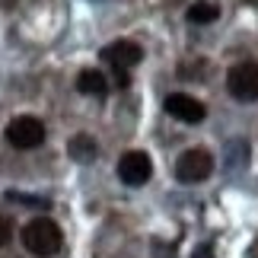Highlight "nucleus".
<instances>
[{
  "label": "nucleus",
  "instance_id": "nucleus-13",
  "mask_svg": "<svg viewBox=\"0 0 258 258\" xmlns=\"http://www.w3.org/2000/svg\"><path fill=\"white\" fill-rule=\"evenodd\" d=\"M195 258H211V245H201V249H198V255Z\"/></svg>",
  "mask_w": 258,
  "mask_h": 258
},
{
  "label": "nucleus",
  "instance_id": "nucleus-2",
  "mask_svg": "<svg viewBox=\"0 0 258 258\" xmlns=\"http://www.w3.org/2000/svg\"><path fill=\"white\" fill-rule=\"evenodd\" d=\"M226 89L239 102H255L258 99V64L255 61H239L226 74Z\"/></svg>",
  "mask_w": 258,
  "mask_h": 258
},
{
  "label": "nucleus",
  "instance_id": "nucleus-4",
  "mask_svg": "<svg viewBox=\"0 0 258 258\" xmlns=\"http://www.w3.org/2000/svg\"><path fill=\"white\" fill-rule=\"evenodd\" d=\"M211 172H214V156L207 150H201V147L185 150L182 156H178V163H175V175H178V182H185V185L204 182Z\"/></svg>",
  "mask_w": 258,
  "mask_h": 258
},
{
  "label": "nucleus",
  "instance_id": "nucleus-11",
  "mask_svg": "<svg viewBox=\"0 0 258 258\" xmlns=\"http://www.w3.org/2000/svg\"><path fill=\"white\" fill-rule=\"evenodd\" d=\"M10 239H13V220L0 214V245H10Z\"/></svg>",
  "mask_w": 258,
  "mask_h": 258
},
{
  "label": "nucleus",
  "instance_id": "nucleus-12",
  "mask_svg": "<svg viewBox=\"0 0 258 258\" xmlns=\"http://www.w3.org/2000/svg\"><path fill=\"white\" fill-rule=\"evenodd\" d=\"M115 86H118V89H127V86H131V77H127V71H115Z\"/></svg>",
  "mask_w": 258,
  "mask_h": 258
},
{
  "label": "nucleus",
  "instance_id": "nucleus-3",
  "mask_svg": "<svg viewBox=\"0 0 258 258\" xmlns=\"http://www.w3.org/2000/svg\"><path fill=\"white\" fill-rule=\"evenodd\" d=\"M7 141L16 150H35L45 144V124L32 115H19L7 124Z\"/></svg>",
  "mask_w": 258,
  "mask_h": 258
},
{
  "label": "nucleus",
  "instance_id": "nucleus-5",
  "mask_svg": "<svg viewBox=\"0 0 258 258\" xmlns=\"http://www.w3.org/2000/svg\"><path fill=\"white\" fill-rule=\"evenodd\" d=\"M118 175H121L124 185L141 188V185L150 182V175H153V160L144 150H131V153H124L121 160H118Z\"/></svg>",
  "mask_w": 258,
  "mask_h": 258
},
{
  "label": "nucleus",
  "instance_id": "nucleus-10",
  "mask_svg": "<svg viewBox=\"0 0 258 258\" xmlns=\"http://www.w3.org/2000/svg\"><path fill=\"white\" fill-rule=\"evenodd\" d=\"M217 16H220V7L211 4V0H198V4H191L188 13H185V19L195 23V26H207V23H214Z\"/></svg>",
  "mask_w": 258,
  "mask_h": 258
},
{
  "label": "nucleus",
  "instance_id": "nucleus-9",
  "mask_svg": "<svg viewBox=\"0 0 258 258\" xmlns=\"http://www.w3.org/2000/svg\"><path fill=\"white\" fill-rule=\"evenodd\" d=\"M67 153H71L77 163H89V160H96L99 147L89 134H77V137H71V144H67Z\"/></svg>",
  "mask_w": 258,
  "mask_h": 258
},
{
  "label": "nucleus",
  "instance_id": "nucleus-1",
  "mask_svg": "<svg viewBox=\"0 0 258 258\" xmlns=\"http://www.w3.org/2000/svg\"><path fill=\"white\" fill-rule=\"evenodd\" d=\"M19 236H23V245L35 258H51V255H57V252H61V242H64L61 226H57L54 220H48V217H35V220H29Z\"/></svg>",
  "mask_w": 258,
  "mask_h": 258
},
{
  "label": "nucleus",
  "instance_id": "nucleus-6",
  "mask_svg": "<svg viewBox=\"0 0 258 258\" xmlns=\"http://www.w3.org/2000/svg\"><path fill=\"white\" fill-rule=\"evenodd\" d=\"M102 61H108L115 71H131V67L144 61V48L131 42V38H118V42L102 48Z\"/></svg>",
  "mask_w": 258,
  "mask_h": 258
},
{
  "label": "nucleus",
  "instance_id": "nucleus-8",
  "mask_svg": "<svg viewBox=\"0 0 258 258\" xmlns=\"http://www.w3.org/2000/svg\"><path fill=\"white\" fill-rule=\"evenodd\" d=\"M77 89H80L83 96H105L108 93V80H105V74H99V71H80Z\"/></svg>",
  "mask_w": 258,
  "mask_h": 258
},
{
  "label": "nucleus",
  "instance_id": "nucleus-7",
  "mask_svg": "<svg viewBox=\"0 0 258 258\" xmlns=\"http://www.w3.org/2000/svg\"><path fill=\"white\" fill-rule=\"evenodd\" d=\"M166 112H169L175 121L198 124V121H204L207 108H204V102H198V99L188 96V93H169L166 96Z\"/></svg>",
  "mask_w": 258,
  "mask_h": 258
}]
</instances>
